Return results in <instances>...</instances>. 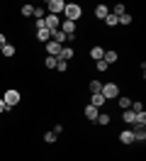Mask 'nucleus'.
<instances>
[{"label":"nucleus","mask_w":146,"mask_h":161,"mask_svg":"<svg viewBox=\"0 0 146 161\" xmlns=\"http://www.w3.org/2000/svg\"><path fill=\"white\" fill-rule=\"evenodd\" d=\"M63 15H66V20L76 22L80 15H83V8L80 5H76V3H66V10H63Z\"/></svg>","instance_id":"obj_1"},{"label":"nucleus","mask_w":146,"mask_h":161,"mask_svg":"<svg viewBox=\"0 0 146 161\" xmlns=\"http://www.w3.org/2000/svg\"><path fill=\"white\" fill-rule=\"evenodd\" d=\"M102 98L105 100H115V98H119V88H117V83H102Z\"/></svg>","instance_id":"obj_2"},{"label":"nucleus","mask_w":146,"mask_h":161,"mask_svg":"<svg viewBox=\"0 0 146 161\" xmlns=\"http://www.w3.org/2000/svg\"><path fill=\"white\" fill-rule=\"evenodd\" d=\"M46 10H49V15H61V12L66 10V3L63 0H49Z\"/></svg>","instance_id":"obj_3"},{"label":"nucleus","mask_w":146,"mask_h":161,"mask_svg":"<svg viewBox=\"0 0 146 161\" xmlns=\"http://www.w3.org/2000/svg\"><path fill=\"white\" fill-rule=\"evenodd\" d=\"M19 98H22V95H19V91L10 88V91H5V98H3V100H5V105H8V108H15V105L19 103Z\"/></svg>","instance_id":"obj_4"},{"label":"nucleus","mask_w":146,"mask_h":161,"mask_svg":"<svg viewBox=\"0 0 146 161\" xmlns=\"http://www.w3.org/2000/svg\"><path fill=\"white\" fill-rule=\"evenodd\" d=\"M58 25H61V17H58V15H46V17H44V27H46L49 32L58 30Z\"/></svg>","instance_id":"obj_5"},{"label":"nucleus","mask_w":146,"mask_h":161,"mask_svg":"<svg viewBox=\"0 0 146 161\" xmlns=\"http://www.w3.org/2000/svg\"><path fill=\"white\" fill-rule=\"evenodd\" d=\"M61 49H63V47H61V44H56L54 39L46 42V56H58V54H61Z\"/></svg>","instance_id":"obj_6"},{"label":"nucleus","mask_w":146,"mask_h":161,"mask_svg":"<svg viewBox=\"0 0 146 161\" xmlns=\"http://www.w3.org/2000/svg\"><path fill=\"white\" fill-rule=\"evenodd\" d=\"M83 115H85V117H88L90 122H95V120H97V115H100V110H97V108H93V105L88 103L85 108H83Z\"/></svg>","instance_id":"obj_7"},{"label":"nucleus","mask_w":146,"mask_h":161,"mask_svg":"<svg viewBox=\"0 0 146 161\" xmlns=\"http://www.w3.org/2000/svg\"><path fill=\"white\" fill-rule=\"evenodd\" d=\"M73 54H76V51L71 49V47H63V49H61V54L56 56V61H66V64H68V61L73 59Z\"/></svg>","instance_id":"obj_8"},{"label":"nucleus","mask_w":146,"mask_h":161,"mask_svg":"<svg viewBox=\"0 0 146 161\" xmlns=\"http://www.w3.org/2000/svg\"><path fill=\"white\" fill-rule=\"evenodd\" d=\"M105 103H107V100L102 98V93H93V98H90V105H93V108H97V110H100Z\"/></svg>","instance_id":"obj_9"},{"label":"nucleus","mask_w":146,"mask_h":161,"mask_svg":"<svg viewBox=\"0 0 146 161\" xmlns=\"http://www.w3.org/2000/svg\"><path fill=\"white\" fill-rule=\"evenodd\" d=\"M132 134H134V142H139V144H144V142H146V130H141V127H134Z\"/></svg>","instance_id":"obj_10"},{"label":"nucleus","mask_w":146,"mask_h":161,"mask_svg":"<svg viewBox=\"0 0 146 161\" xmlns=\"http://www.w3.org/2000/svg\"><path fill=\"white\" fill-rule=\"evenodd\" d=\"M119 142H122V144H134V134H132V130L119 132Z\"/></svg>","instance_id":"obj_11"},{"label":"nucleus","mask_w":146,"mask_h":161,"mask_svg":"<svg viewBox=\"0 0 146 161\" xmlns=\"http://www.w3.org/2000/svg\"><path fill=\"white\" fill-rule=\"evenodd\" d=\"M107 15H110V8H107V5H95V17L97 20H105Z\"/></svg>","instance_id":"obj_12"},{"label":"nucleus","mask_w":146,"mask_h":161,"mask_svg":"<svg viewBox=\"0 0 146 161\" xmlns=\"http://www.w3.org/2000/svg\"><path fill=\"white\" fill-rule=\"evenodd\" d=\"M134 127H141V130L146 127V110H144V112H136V115H134Z\"/></svg>","instance_id":"obj_13"},{"label":"nucleus","mask_w":146,"mask_h":161,"mask_svg":"<svg viewBox=\"0 0 146 161\" xmlns=\"http://www.w3.org/2000/svg\"><path fill=\"white\" fill-rule=\"evenodd\" d=\"M90 56H93L95 61H102V56H105V49H102V47H93V49H90Z\"/></svg>","instance_id":"obj_14"},{"label":"nucleus","mask_w":146,"mask_h":161,"mask_svg":"<svg viewBox=\"0 0 146 161\" xmlns=\"http://www.w3.org/2000/svg\"><path fill=\"white\" fill-rule=\"evenodd\" d=\"M37 39H39V42H44V44H46V42L51 39V32H49L46 27H44V30H37Z\"/></svg>","instance_id":"obj_15"},{"label":"nucleus","mask_w":146,"mask_h":161,"mask_svg":"<svg viewBox=\"0 0 146 161\" xmlns=\"http://www.w3.org/2000/svg\"><path fill=\"white\" fill-rule=\"evenodd\" d=\"M0 51H3V56H8V59H10V56H15V54H17V49H15V44H5V47H3Z\"/></svg>","instance_id":"obj_16"},{"label":"nucleus","mask_w":146,"mask_h":161,"mask_svg":"<svg viewBox=\"0 0 146 161\" xmlns=\"http://www.w3.org/2000/svg\"><path fill=\"white\" fill-rule=\"evenodd\" d=\"M102 61H105L107 66H110V64H115V61H117V51H112V49H110V51H105V56H102Z\"/></svg>","instance_id":"obj_17"},{"label":"nucleus","mask_w":146,"mask_h":161,"mask_svg":"<svg viewBox=\"0 0 146 161\" xmlns=\"http://www.w3.org/2000/svg\"><path fill=\"white\" fill-rule=\"evenodd\" d=\"M117 103H119V108H122V110H129V108H132V100L124 98V95H122V98H117Z\"/></svg>","instance_id":"obj_18"},{"label":"nucleus","mask_w":146,"mask_h":161,"mask_svg":"<svg viewBox=\"0 0 146 161\" xmlns=\"http://www.w3.org/2000/svg\"><path fill=\"white\" fill-rule=\"evenodd\" d=\"M95 122H97V125H102V127H105V125H110V115H107V112H100Z\"/></svg>","instance_id":"obj_19"},{"label":"nucleus","mask_w":146,"mask_h":161,"mask_svg":"<svg viewBox=\"0 0 146 161\" xmlns=\"http://www.w3.org/2000/svg\"><path fill=\"white\" fill-rule=\"evenodd\" d=\"M56 56H46V59H44V66H46V69H56Z\"/></svg>","instance_id":"obj_20"},{"label":"nucleus","mask_w":146,"mask_h":161,"mask_svg":"<svg viewBox=\"0 0 146 161\" xmlns=\"http://www.w3.org/2000/svg\"><path fill=\"white\" fill-rule=\"evenodd\" d=\"M102 91V83L100 80H90V93H100Z\"/></svg>","instance_id":"obj_21"},{"label":"nucleus","mask_w":146,"mask_h":161,"mask_svg":"<svg viewBox=\"0 0 146 161\" xmlns=\"http://www.w3.org/2000/svg\"><path fill=\"white\" fill-rule=\"evenodd\" d=\"M117 25H132V15H129V12H124V15L117 20Z\"/></svg>","instance_id":"obj_22"},{"label":"nucleus","mask_w":146,"mask_h":161,"mask_svg":"<svg viewBox=\"0 0 146 161\" xmlns=\"http://www.w3.org/2000/svg\"><path fill=\"white\" fill-rule=\"evenodd\" d=\"M105 25H107V27H117V17L112 15V12H110V15L105 17Z\"/></svg>","instance_id":"obj_23"},{"label":"nucleus","mask_w":146,"mask_h":161,"mask_svg":"<svg viewBox=\"0 0 146 161\" xmlns=\"http://www.w3.org/2000/svg\"><path fill=\"white\" fill-rule=\"evenodd\" d=\"M122 117H124V122L134 125V112H132V110H124V112H122Z\"/></svg>","instance_id":"obj_24"},{"label":"nucleus","mask_w":146,"mask_h":161,"mask_svg":"<svg viewBox=\"0 0 146 161\" xmlns=\"http://www.w3.org/2000/svg\"><path fill=\"white\" fill-rule=\"evenodd\" d=\"M22 15H24V17H29V15H32V12H34V5H22Z\"/></svg>","instance_id":"obj_25"},{"label":"nucleus","mask_w":146,"mask_h":161,"mask_svg":"<svg viewBox=\"0 0 146 161\" xmlns=\"http://www.w3.org/2000/svg\"><path fill=\"white\" fill-rule=\"evenodd\" d=\"M32 15H34L37 20H44V17H46V15H44V8H34V12H32Z\"/></svg>","instance_id":"obj_26"},{"label":"nucleus","mask_w":146,"mask_h":161,"mask_svg":"<svg viewBox=\"0 0 146 161\" xmlns=\"http://www.w3.org/2000/svg\"><path fill=\"white\" fill-rule=\"evenodd\" d=\"M44 142H46V144H54V142H56V134H54V132H46V134H44Z\"/></svg>","instance_id":"obj_27"},{"label":"nucleus","mask_w":146,"mask_h":161,"mask_svg":"<svg viewBox=\"0 0 146 161\" xmlns=\"http://www.w3.org/2000/svg\"><path fill=\"white\" fill-rule=\"evenodd\" d=\"M10 110H12V108H8V105H5V100L0 98V115H3V112H10Z\"/></svg>","instance_id":"obj_28"},{"label":"nucleus","mask_w":146,"mask_h":161,"mask_svg":"<svg viewBox=\"0 0 146 161\" xmlns=\"http://www.w3.org/2000/svg\"><path fill=\"white\" fill-rule=\"evenodd\" d=\"M95 69L97 71H107V64L105 61H95Z\"/></svg>","instance_id":"obj_29"},{"label":"nucleus","mask_w":146,"mask_h":161,"mask_svg":"<svg viewBox=\"0 0 146 161\" xmlns=\"http://www.w3.org/2000/svg\"><path fill=\"white\" fill-rule=\"evenodd\" d=\"M56 69H58V71H61V73H63V71H66V69H68V64H66V61H58V64H56Z\"/></svg>","instance_id":"obj_30"},{"label":"nucleus","mask_w":146,"mask_h":161,"mask_svg":"<svg viewBox=\"0 0 146 161\" xmlns=\"http://www.w3.org/2000/svg\"><path fill=\"white\" fill-rule=\"evenodd\" d=\"M51 132H54V134H56V137H58V134L63 132V125H56V127H54V130H51Z\"/></svg>","instance_id":"obj_31"},{"label":"nucleus","mask_w":146,"mask_h":161,"mask_svg":"<svg viewBox=\"0 0 146 161\" xmlns=\"http://www.w3.org/2000/svg\"><path fill=\"white\" fill-rule=\"evenodd\" d=\"M5 44H8V39H5V34H0V49H3Z\"/></svg>","instance_id":"obj_32"}]
</instances>
